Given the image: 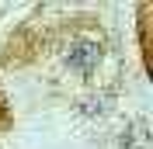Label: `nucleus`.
<instances>
[{
	"mask_svg": "<svg viewBox=\"0 0 153 149\" xmlns=\"http://www.w3.org/2000/svg\"><path fill=\"white\" fill-rule=\"evenodd\" d=\"M97 59H101V45H97V42H76V45L70 49L66 63H70V69H76V73H91V69L97 66Z\"/></svg>",
	"mask_w": 153,
	"mask_h": 149,
	"instance_id": "f257e3e1",
	"label": "nucleus"
}]
</instances>
